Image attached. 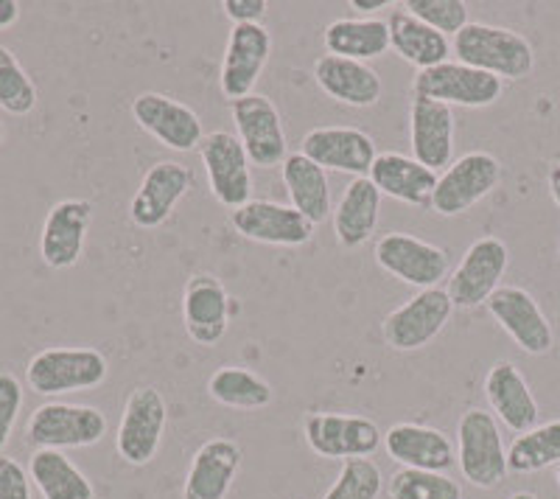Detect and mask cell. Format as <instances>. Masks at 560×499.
I'll list each match as a JSON object with an SVG mask.
<instances>
[{"label": "cell", "mask_w": 560, "mask_h": 499, "mask_svg": "<svg viewBox=\"0 0 560 499\" xmlns=\"http://www.w3.org/2000/svg\"><path fill=\"white\" fill-rule=\"evenodd\" d=\"M90 222H93V206L88 199H59L45 217L43 233H39V256L45 267H77L84 253V242H88Z\"/></svg>", "instance_id": "44dd1931"}, {"label": "cell", "mask_w": 560, "mask_h": 499, "mask_svg": "<svg viewBox=\"0 0 560 499\" xmlns=\"http://www.w3.org/2000/svg\"><path fill=\"white\" fill-rule=\"evenodd\" d=\"M389 7V0H350V9H357L362 18H370V14L382 12V9Z\"/></svg>", "instance_id": "7bdbcfd3"}, {"label": "cell", "mask_w": 560, "mask_h": 499, "mask_svg": "<svg viewBox=\"0 0 560 499\" xmlns=\"http://www.w3.org/2000/svg\"><path fill=\"white\" fill-rule=\"evenodd\" d=\"M107 373L109 362L98 348L51 346L28 359L26 384L37 396H65L93 391L104 384Z\"/></svg>", "instance_id": "7a4b0ae2"}, {"label": "cell", "mask_w": 560, "mask_h": 499, "mask_svg": "<svg viewBox=\"0 0 560 499\" xmlns=\"http://www.w3.org/2000/svg\"><path fill=\"white\" fill-rule=\"evenodd\" d=\"M168 404L152 384H140L127 396L121 423L115 432V452L129 466H147L158 457L166 436Z\"/></svg>", "instance_id": "277c9868"}, {"label": "cell", "mask_w": 560, "mask_h": 499, "mask_svg": "<svg viewBox=\"0 0 560 499\" xmlns=\"http://www.w3.org/2000/svg\"><path fill=\"white\" fill-rule=\"evenodd\" d=\"M183 326L197 346L213 348L230 328V294L210 272H194L183 289Z\"/></svg>", "instance_id": "ffe728a7"}, {"label": "cell", "mask_w": 560, "mask_h": 499, "mask_svg": "<svg viewBox=\"0 0 560 499\" xmlns=\"http://www.w3.org/2000/svg\"><path fill=\"white\" fill-rule=\"evenodd\" d=\"M230 116L236 124V138L242 141L253 166H283V161L289 158V141L272 98H267L264 93H249V96L230 102Z\"/></svg>", "instance_id": "30bf717a"}, {"label": "cell", "mask_w": 560, "mask_h": 499, "mask_svg": "<svg viewBox=\"0 0 560 499\" xmlns=\"http://www.w3.org/2000/svg\"><path fill=\"white\" fill-rule=\"evenodd\" d=\"M224 14L233 20V26H244V23H261L267 14V0H224Z\"/></svg>", "instance_id": "60d3db41"}, {"label": "cell", "mask_w": 560, "mask_h": 499, "mask_svg": "<svg viewBox=\"0 0 560 499\" xmlns=\"http://www.w3.org/2000/svg\"><path fill=\"white\" fill-rule=\"evenodd\" d=\"M502 183V163L490 152H468L438 177L429 211L440 217H459L479 206Z\"/></svg>", "instance_id": "9c48e42d"}, {"label": "cell", "mask_w": 560, "mask_h": 499, "mask_svg": "<svg viewBox=\"0 0 560 499\" xmlns=\"http://www.w3.org/2000/svg\"><path fill=\"white\" fill-rule=\"evenodd\" d=\"M303 436L308 449L325 461H353L376 455L384 432L368 416L353 413H308L303 418Z\"/></svg>", "instance_id": "8992f818"}, {"label": "cell", "mask_w": 560, "mask_h": 499, "mask_svg": "<svg viewBox=\"0 0 560 499\" xmlns=\"http://www.w3.org/2000/svg\"><path fill=\"white\" fill-rule=\"evenodd\" d=\"M20 410H23V384L12 371L0 368V452L12 438Z\"/></svg>", "instance_id": "f35d334b"}, {"label": "cell", "mask_w": 560, "mask_h": 499, "mask_svg": "<svg viewBox=\"0 0 560 499\" xmlns=\"http://www.w3.org/2000/svg\"><path fill=\"white\" fill-rule=\"evenodd\" d=\"M378 267L387 276L398 278L401 283H409L420 292V289H434L443 278L448 281L452 276V256L448 250L438 247L432 242L412 236V233H384L373 250Z\"/></svg>", "instance_id": "52a82bcc"}, {"label": "cell", "mask_w": 560, "mask_h": 499, "mask_svg": "<svg viewBox=\"0 0 560 499\" xmlns=\"http://www.w3.org/2000/svg\"><path fill=\"white\" fill-rule=\"evenodd\" d=\"M555 477H558V486H560V463H558V466H555Z\"/></svg>", "instance_id": "7dc6e473"}, {"label": "cell", "mask_w": 560, "mask_h": 499, "mask_svg": "<svg viewBox=\"0 0 560 499\" xmlns=\"http://www.w3.org/2000/svg\"><path fill=\"white\" fill-rule=\"evenodd\" d=\"M3 141H7V124L0 121V143H3Z\"/></svg>", "instance_id": "bcb514c9"}, {"label": "cell", "mask_w": 560, "mask_h": 499, "mask_svg": "<svg viewBox=\"0 0 560 499\" xmlns=\"http://www.w3.org/2000/svg\"><path fill=\"white\" fill-rule=\"evenodd\" d=\"M457 466L477 488H497L508 477V449L493 413L471 407L459 416Z\"/></svg>", "instance_id": "3957f363"}, {"label": "cell", "mask_w": 560, "mask_h": 499, "mask_svg": "<svg viewBox=\"0 0 560 499\" xmlns=\"http://www.w3.org/2000/svg\"><path fill=\"white\" fill-rule=\"evenodd\" d=\"M269 54H272V34L267 32L264 23H244V26L230 28L222 71H219V88L228 102L255 93V84L267 68Z\"/></svg>", "instance_id": "2e32d148"}, {"label": "cell", "mask_w": 560, "mask_h": 499, "mask_svg": "<svg viewBox=\"0 0 560 499\" xmlns=\"http://www.w3.org/2000/svg\"><path fill=\"white\" fill-rule=\"evenodd\" d=\"M197 186V177L188 166L177 161H160L147 169L140 188L129 202V219L143 231H154L174 213L179 199H185Z\"/></svg>", "instance_id": "ac0fdd59"}, {"label": "cell", "mask_w": 560, "mask_h": 499, "mask_svg": "<svg viewBox=\"0 0 560 499\" xmlns=\"http://www.w3.org/2000/svg\"><path fill=\"white\" fill-rule=\"evenodd\" d=\"M452 51L457 62L490 73L497 79H527L535 68V51L527 37L513 28L490 26V23H468L454 37Z\"/></svg>", "instance_id": "6da1fadb"}, {"label": "cell", "mask_w": 560, "mask_h": 499, "mask_svg": "<svg viewBox=\"0 0 560 499\" xmlns=\"http://www.w3.org/2000/svg\"><path fill=\"white\" fill-rule=\"evenodd\" d=\"M382 488V468L370 457H353L342 463V472L337 474V480L323 499H378Z\"/></svg>", "instance_id": "8d00e7d4"}, {"label": "cell", "mask_w": 560, "mask_h": 499, "mask_svg": "<svg viewBox=\"0 0 560 499\" xmlns=\"http://www.w3.org/2000/svg\"><path fill=\"white\" fill-rule=\"evenodd\" d=\"M314 82L325 96L345 107H376L382 102L384 82L376 68L357 59H342L323 54L314 62Z\"/></svg>", "instance_id": "603a6c76"}, {"label": "cell", "mask_w": 560, "mask_h": 499, "mask_svg": "<svg viewBox=\"0 0 560 499\" xmlns=\"http://www.w3.org/2000/svg\"><path fill=\"white\" fill-rule=\"evenodd\" d=\"M485 398H488L497 421L513 429L516 436L538 427L541 410H538V402H535L533 391H529V382L508 359H499L497 365L488 371V376H485Z\"/></svg>", "instance_id": "cb8c5ba5"}, {"label": "cell", "mask_w": 560, "mask_h": 499, "mask_svg": "<svg viewBox=\"0 0 560 499\" xmlns=\"http://www.w3.org/2000/svg\"><path fill=\"white\" fill-rule=\"evenodd\" d=\"M28 477L43 499H96L82 468L57 449H37L28 461Z\"/></svg>", "instance_id": "1f68e13d"}, {"label": "cell", "mask_w": 560, "mask_h": 499, "mask_svg": "<svg viewBox=\"0 0 560 499\" xmlns=\"http://www.w3.org/2000/svg\"><path fill=\"white\" fill-rule=\"evenodd\" d=\"M132 118L143 132L174 152H194L202 147V118L188 104L166 93H140L132 98Z\"/></svg>", "instance_id": "9a60e30c"}, {"label": "cell", "mask_w": 560, "mask_h": 499, "mask_svg": "<svg viewBox=\"0 0 560 499\" xmlns=\"http://www.w3.org/2000/svg\"><path fill=\"white\" fill-rule=\"evenodd\" d=\"M323 45L331 57L357 59V62L378 59L389 48L387 20L339 18L325 26Z\"/></svg>", "instance_id": "4dcf8cb0"}, {"label": "cell", "mask_w": 560, "mask_h": 499, "mask_svg": "<svg viewBox=\"0 0 560 499\" xmlns=\"http://www.w3.org/2000/svg\"><path fill=\"white\" fill-rule=\"evenodd\" d=\"M389 499H463V488L443 472L398 468L387 480Z\"/></svg>", "instance_id": "e575fe53"}, {"label": "cell", "mask_w": 560, "mask_h": 499, "mask_svg": "<svg viewBox=\"0 0 560 499\" xmlns=\"http://www.w3.org/2000/svg\"><path fill=\"white\" fill-rule=\"evenodd\" d=\"M37 107V84L20 65L12 48L0 45V109L9 116H28Z\"/></svg>", "instance_id": "d590c367"}, {"label": "cell", "mask_w": 560, "mask_h": 499, "mask_svg": "<svg viewBox=\"0 0 560 499\" xmlns=\"http://www.w3.org/2000/svg\"><path fill=\"white\" fill-rule=\"evenodd\" d=\"M230 224L238 236L272 247H303L314 236V224L303 213L275 199H249L247 206L230 211Z\"/></svg>", "instance_id": "d6986e66"}, {"label": "cell", "mask_w": 560, "mask_h": 499, "mask_svg": "<svg viewBox=\"0 0 560 499\" xmlns=\"http://www.w3.org/2000/svg\"><path fill=\"white\" fill-rule=\"evenodd\" d=\"M409 143L412 158L432 169L446 172L454 163V109L432 98L412 96L409 104Z\"/></svg>", "instance_id": "7402d4cb"}, {"label": "cell", "mask_w": 560, "mask_h": 499, "mask_svg": "<svg viewBox=\"0 0 560 499\" xmlns=\"http://www.w3.org/2000/svg\"><path fill=\"white\" fill-rule=\"evenodd\" d=\"M300 152L325 172L368 177L376 163V141L359 127H314L303 135Z\"/></svg>", "instance_id": "e0dca14e"}, {"label": "cell", "mask_w": 560, "mask_h": 499, "mask_svg": "<svg viewBox=\"0 0 560 499\" xmlns=\"http://www.w3.org/2000/svg\"><path fill=\"white\" fill-rule=\"evenodd\" d=\"M373 186L387 194L389 199H398L404 206L432 208V194L438 186V174L418 163L412 154L401 152H378L376 163L368 174Z\"/></svg>", "instance_id": "4316f807"}, {"label": "cell", "mask_w": 560, "mask_h": 499, "mask_svg": "<svg viewBox=\"0 0 560 499\" xmlns=\"http://www.w3.org/2000/svg\"><path fill=\"white\" fill-rule=\"evenodd\" d=\"M20 20V3L18 0H0V32L12 28Z\"/></svg>", "instance_id": "b9f144b4"}, {"label": "cell", "mask_w": 560, "mask_h": 499, "mask_svg": "<svg viewBox=\"0 0 560 499\" xmlns=\"http://www.w3.org/2000/svg\"><path fill=\"white\" fill-rule=\"evenodd\" d=\"M0 499H32V477L7 455H0Z\"/></svg>", "instance_id": "ab89813d"}, {"label": "cell", "mask_w": 560, "mask_h": 499, "mask_svg": "<svg viewBox=\"0 0 560 499\" xmlns=\"http://www.w3.org/2000/svg\"><path fill=\"white\" fill-rule=\"evenodd\" d=\"M199 158H202L210 194H213L219 206L230 208V211L247 206L255 192L253 169H249L253 163H249L236 132L213 129V132L205 135Z\"/></svg>", "instance_id": "ba28073f"}, {"label": "cell", "mask_w": 560, "mask_h": 499, "mask_svg": "<svg viewBox=\"0 0 560 499\" xmlns=\"http://www.w3.org/2000/svg\"><path fill=\"white\" fill-rule=\"evenodd\" d=\"M547 186H549V194H552V202L560 211V163H552V166H549Z\"/></svg>", "instance_id": "ee69618b"}, {"label": "cell", "mask_w": 560, "mask_h": 499, "mask_svg": "<svg viewBox=\"0 0 560 499\" xmlns=\"http://www.w3.org/2000/svg\"><path fill=\"white\" fill-rule=\"evenodd\" d=\"M454 312V303L446 289H420L415 298L401 303L384 317L382 337L393 351H420L427 348Z\"/></svg>", "instance_id": "4fadbf2b"}, {"label": "cell", "mask_w": 560, "mask_h": 499, "mask_svg": "<svg viewBox=\"0 0 560 499\" xmlns=\"http://www.w3.org/2000/svg\"><path fill=\"white\" fill-rule=\"evenodd\" d=\"M508 499H538V497H535V494H529V491H516V494H510Z\"/></svg>", "instance_id": "f6af8a7d"}, {"label": "cell", "mask_w": 560, "mask_h": 499, "mask_svg": "<svg viewBox=\"0 0 560 499\" xmlns=\"http://www.w3.org/2000/svg\"><path fill=\"white\" fill-rule=\"evenodd\" d=\"M401 9L423 20L440 34H454L457 37L471 20H468V3L465 0H404Z\"/></svg>", "instance_id": "74e56055"}, {"label": "cell", "mask_w": 560, "mask_h": 499, "mask_svg": "<svg viewBox=\"0 0 560 499\" xmlns=\"http://www.w3.org/2000/svg\"><path fill=\"white\" fill-rule=\"evenodd\" d=\"M560 463V421H547L516 436L508 449V472L533 474Z\"/></svg>", "instance_id": "836d02e7"}, {"label": "cell", "mask_w": 560, "mask_h": 499, "mask_svg": "<svg viewBox=\"0 0 560 499\" xmlns=\"http://www.w3.org/2000/svg\"><path fill=\"white\" fill-rule=\"evenodd\" d=\"M384 449L401 468H420V472H443L454 466V443L446 432L423 423L401 421L393 423L384 436Z\"/></svg>", "instance_id": "484cf974"}, {"label": "cell", "mask_w": 560, "mask_h": 499, "mask_svg": "<svg viewBox=\"0 0 560 499\" xmlns=\"http://www.w3.org/2000/svg\"><path fill=\"white\" fill-rule=\"evenodd\" d=\"M208 396L236 410H261L275 398L272 384L242 365H222L210 373Z\"/></svg>", "instance_id": "d6a6232c"}, {"label": "cell", "mask_w": 560, "mask_h": 499, "mask_svg": "<svg viewBox=\"0 0 560 499\" xmlns=\"http://www.w3.org/2000/svg\"><path fill=\"white\" fill-rule=\"evenodd\" d=\"M382 217V192L370 177H353L334 208V233L339 247L357 250L378 228Z\"/></svg>", "instance_id": "83f0119b"}, {"label": "cell", "mask_w": 560, "mask_h": 499, "mask_svg": "<svg viewBox=\"0 0 560 499\" xmlns=\"http://www.w3.org/2000/svg\"><path fill=\"white\" fill-rule=\"evenodd\" d=\"M389 48H393L404 62L415 65L418 71H429L434 65L448 62L452 57V39L446 34L434 32L423 20L409 14L407 9H393L387 18Z\"/></svg>", "instance_id": "f1b7e54d"}, {"label": "cell", "mask_w": 560, "mask_h": 499, "mask_svg": "<svg viewBox=\"0 0 560 499\" xmlns=\"http://www.w3.org/2000/svg\"><path fill=\"white\" fill-rule=\"evenodd\" d=\"M490 317L499 323L502 332L522 348L529 357H544L552 351L555 332L552 323L547 321L544 309L538 306L533 294L524 287H499L485 303Z\"/></svg>", "instance_id": "5bb4252c"}, {"label": "cell", "mask_w": 560, "mask_h": 499, "mask_svg": "<svg viewBox=\"0 0 560 499\" xmlns=\"http://www.w3.org/2000/svg\"><path fill=\"white\" fill-rule=\"evenodd\" d=\"M107 436V416L90 404H39L26 423V441L34 449H84Z\"/></svg>", "instance_id": "5b68a950"}, {"label": "cell", "mask_w": 560, "mask_h": 499, "mask_svg": "<svg viewBox=\"0 0 560 499\" xmlns=\"http://www.w3.org/2000/svg\"><path fill=\"white\" fill-rule=\"evenodd\" d=\"M244 452L230 438H210L194 452L183 499H224L242 468Z\"/></svg>", "instance_id": "d4e9b609"}, {"label": "cell", "mask_w": 560, "mask_h": 499, "mask_svg": "<svg viewBox=\"0 0 560 499\" xmlns=\"http://www.w3.org/2000/svg\"><path fill=\"white\" fill-rule=\"evenodd\" d=\"M280 177H283V186H287L289 206L303 213L314 228L334 217L328 174L317 163L308 161L306 154H289L283 166H280Z\"/></svg>", "instance_id": "f546056e"}, {"label": "cell", "mask_w": 560, "mask_h": 499, "mask_svg": "<svg viewBox=\"0 0 560 499\" xmlns=\"http://www.w3.org/2000/svg\"><path fill=\"white\" fill-rule=\"evenodd\" d=\"M504 82L490 73L468 68V65L448 59L434 65L429 71H418L412 82V96L432 98V102L448 104V107L482 109L502 98Z\"/></svg>", "instance_id": "7c38bea8"}, {"label": "cell", "mask_w": 560, "mask_h": 499, "mask_svg": "<svg viewBox=\"0 0 560 499\" xmlns=\"http://www.w3.org/2000/svg\"><path fill=\"white\" fill-rule=\"evenodd\" d=\"M510 250L499 236H482L465 250L454 272L448 276L446 292L454 309H477L490 301V294L502 287L508 272Z\"/></svg>", "instance_id": "8fae6325"}]
</instances>
